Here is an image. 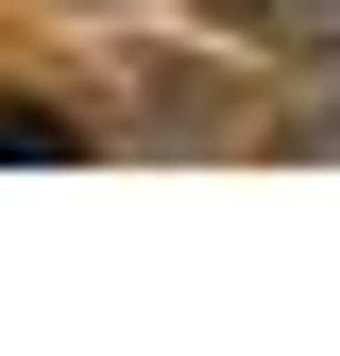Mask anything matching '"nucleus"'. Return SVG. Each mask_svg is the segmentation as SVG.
<instances>
[{"instance_id": "1", "label": "nucleus", "mask_w": 340, "mask_h": 356, "mask_svg": "<svg viewBox=\"0 0 340 356\" xmlns=\"http://www.w3.org/2000/svg\"><path fill=\"white\" fill-rule=\"evenodd\" d=\"M0 153H17V170L85 153V102H52V85H0Z\"/></svg>"}, {"instance_id": "2", "label": "nucleus", "mask_w": 340, "mask_h": 356, "mask_svg": "<svg viewBox=\"0 0 340 356\" xmlns=\"http://www.w3.org/2000/svg\"><path fill=\"white\" fill-rule=\"evenodd\" d=\"M187 17H204V34H255V51H307L340 0H187Z\"/></svg>"}, {"instance_id": "3", "label": "nucleus", "mask_w": 340, "mask_h": 356, "mask_svg": "<svg viewBox=\"0 0 340 356\" xmlns=\"http://www.w3.org/2000/svg\"><path fill=\"white\" fill-rule=\"evenodd\" d=\"M307 136H340V17L307 34Z\"/></svg>"}]
</instances>
